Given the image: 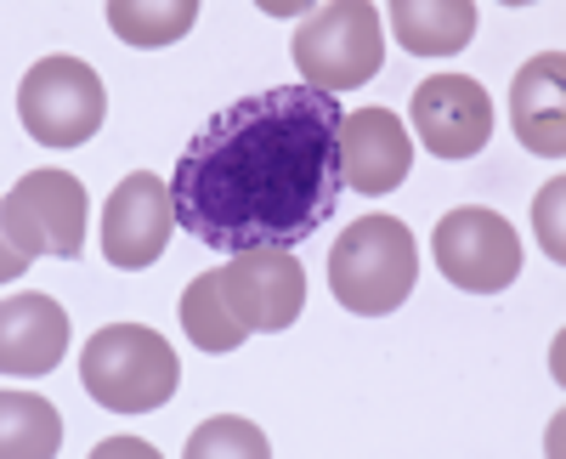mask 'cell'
Listing matches in <instances>:
<instances>
[{"instance_id": "1", "label": "cell", "mask_w": 566, "mask_h": 459, "mask_svg": "<svg viewBox=\"0 0 566 459\" xmlns=\"http://www.w3.org/2000/svg\"><path fill=\"white\" fill-rule=\"evenodd\" d=\"M340 119V97L312 85L239 97L181 148L170 176L176 221L221 255L295 250L346 194Z\"/></svg>"}, {"instance_id": "2", "label": "cell", "mask_w": 566, "mask_h": 459, "mask_svg": "<svg viewBox=\"0 0 566 459\" xmlns=\"http://www.w3.org/2000/svg\"><path fill=\"white\" fill-rule=\"evenodd\" d=\"M80 386L108 415H154L181 386V363L170 341L148 324H108L80 352Z\"/></svg>"}, {"instance_id": "3", "label": "cell", "mask_w": 566, "mask_h": 459, "mask_svg": "<svg viewBox=\"0 0 566 459\" xmlns=\"http://www.w3.org/2000/svg\"><path fill=\"white\" fill-rule=\"evenodd\" d=\"M419 244L397 216H363L328 250V295L357 317H386L413 295Z\"/></svg>"}, {"instance_id": "4", "label": "cell", "mask_w": 566, "mask_h": 459, "mask_svg": "<svg viewBox=\"0 0 566 459\" xmlns=\"http://www.w3.org/2000/svg\"><path fill=\"white\" fill-rule=\"evenodd\" d=\"M85 188L69 170H29L18 188H7L0 205V233H7V255H0V279H23L34 255H63L74 261L85 250Z\"/></svg>"}, {"instance_id": "5", "label": "cell", "mask_w": 566, "mask_h": 459, "mask_svg": "<svg viewBox=\"0 0 566 459\" xmlns=\"http://www.w3.org/2000/svg\"><path fill=\"white\" fill-rule=\"evenodd\" d=\"M290 58L301 69V85L340 97V91L374 80V74H380V63H386L380 12H374L368 0H335V7H317L295 29Z\"/></svg>"}, {"instance_id": "6", "label": "cell", "mask_w": 566, "mask_h": 459, "mask_svg": "<svg viewBox=\"0 0 566 459\" xmlns=\"http://www.w3.org/2000/svg\"><path fill=\"white\" fill-rule=\"evenodd\" d=\"M18 119L45 148H80L108 119V85L85 58H40L18 85Z\"/></svg>"}, {"instance_id": "7", "label": "cell", "mask_w": 566, "mask_h": 459, "mask_svg": "<svg viewBox=\"0 0 566 459\" xmlns=\"http://www.w3.org/2000/svg\"><path fill=\"white\" fill-rule=\"evenodd\" d=\"M431 255H437L442 279L453 290H470V295H499L522 272V239H515L510 216H499L488 205L448 210L431 233Z\"/></svg>"}, {"instance_id": "8", "label": "cell", "mask_w": 566, "mask_h": 459, "mask_svg": "<svg viewBox=\"0 0 566 459\" xmlns=\"http://www.w3.org/2000/svg\"><path fill=\"white\" fill-rule=\"evenodd\" d=\"M413 136L437 159H476L493 136V97L470 74H431L408 97Z\"/></svg>"}, {"instance_id": "9", "label": "cell", "mask_w": 566, "mask_h": 459, "mask_svg": "<svg viewBox=\"0 0 566 459\" xmlns=\"http://www.w3.org/2000/svg\"><path fill=\"white\" fill-rule=\"evenodd\" d=\"M176 233V205H170V181L154 170H130L103 205V255L119 272H142L165 255Z\"/></svg>"}, {"instance_id": "10", "label": "cell", "mask_w": 566, "mask_h": 459, "mask_svg": "<svg viewBox=\"0 0 566 459\" xmlns=\"http://www.w3.org/2000/svg\"><path fill=\"white\" fill-rule=\"evenodd\" d=\"M221 290L255 335H283L306 306V267L295 250H244L221 267Z\"/></svg>"}, {"instance_id": "11", "label": "cell", "mask_w": 566, "mask_h": 459, "mask_svg": "<svg viewBox=\"0 0 566 459\" xmlns=\"http://www.w3.org/2000/svg\"><path fill=\"white\" fill-rule=\"evenodd\" d=\"M408 165H413V143L391 108H357L340 119V176L352 194L380 199L402 188Z\"/></svg>"}, {"instance_id": "12", "label": "cell", "mask_w": 566, "mask_h": 459, "mask_svg": "<svg viewBox=\"0 0 566 459\" xmlns=\"http://www.w3.org/2000/svg\"><path fill=\"white\" fill-rule=\"evenodd\" d=\"M63 352H69V312L40 290L7 295V306H0V369H7V380L52 375Z\"/></svg>"}, {"instance_id": "13", "label": "cell", "mask_w": 566, "mask_h": 459, "mask_svg": "<svg viewBox=\"0 0 566 459\" xmlns=\"http://www.w3.org/2000/svg\"><path fill=\"white\" fill-rule=\"evenodd\" d=\"M560 85H566V52H538L533 63H522V69H515V80H510V125L544 159H560L566 154Z\"/></svg>"}, {"instance_id": "14", "label": "cell", "mask_w": 566, "mask_h": 459, "mask_svg": "<svg viewBox=\"0 0 566 459\" xmlns=\"http://www.w3.org/2000/svg\"><path fill=\"white\" fill-rule=\"evenodd\" d=\"M391 29L413 58H453L476 34L470 0H391Z\"/></svg>"}, {"instance_id": "15", "label": "cell", "mask_w": 566, "mask_h": 459, "mask_svg": "<svg viewBox=\"0 0 566 459\" xmlns=\"http://www.w3.org/2000/svg\"><path fill=\"white\" fill-rule=\"evenodd\" d=\"M181 330L199 352H239L255 330L232 312L227 290H221V267L216 272H199L193 284L181 290Z\"/></svg>"}, {"instance_id": "16", "label": "cell", "mask_w": 566, "mask_h": 459, "mask_svg": "<svg viewBox=\"0 0 566 459\" xmlns=\"http://www.w3.org/2000/svg\"><path fill=\"white\" fill-rule=\"evenodd\" d=\"M0 448H7V459H45V453H57L63 442V420H57V408L34 397V392H12L0 397Z\"/></svg>"}, {"instance_id": "17", "label": "cell", "mask_w": 566, "mask_h": 459, "mask_svg": "<svg viewBox=\"0 0 566 459\" xmlns=\"http://www.w3.org/2000/svg\"><path fill=\"white\" fill-rule=\"evenodd\" d=\"M193 23H199V0H159V7H148V0H108V29L125 45H142V52L181 40Z\"/></svg>"}, {"instance_id": "18", "label": "cell", "mask_w": 566, "mask_h": 459, "mask_svg": "<svg viewBox=\"0 0 566 459\" xmlns=\"http://www.w3.org/2000/svg\"><path fill=\"white\" fill-rule=\"evenodd\" d=\"M216 453H232V459H266L272 453V442H266V431L261 426H250V420H239V415H221V420H210V426H199L193 437H187V459H216Z\"/></svg>"}, {"instance_id": "19", "label": "cell", "mask_w": 566, "mask_h": 459, "mask_svg": "<svg viewBox=\"0 0 566 459\" xmlns=\"http://www.w3.org/2000/svg\"><path fill=\"white\" fill-rule=\"evenodd\" d=\"M560 199H566V181H544L538 199H533V221H538V244L549 261H566V239H560Z\"/></svg>"}, {"instance_id": "20", "label": "cell", "mask_w": 566, "mask_h": 459, "mask_svg": "<svg viewBox=\"0 0 566 459\" xmlns=\"http://www.w3.org/2000/svg\"><path fill=\"white\" fill-rule=\"evenodd\" d=\"M108 453H142V459H154V442H142V437H114V442H97V459Z\"/></svg>"}]
</instances>
